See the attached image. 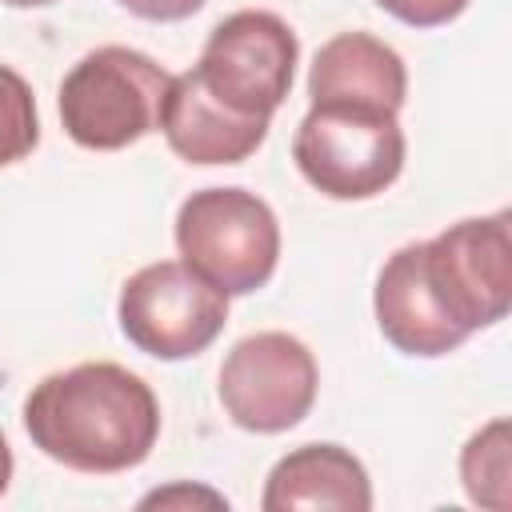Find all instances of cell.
I'll return each mask as SVG.
<instances>
[{"instance_id":"cell-13","label":"cell","mask_w":512,"mask_h":512,"mask_svg":"<svg viewBox=\"0 0 512 512\" xmlns=\"http://www.w3.org/2000/svg\"><path fill=\"white\" fill-rule=\"evenodd\" d=\"M460 484L472 504L504 512L512 508V424L508 416L488 420L476 436H468L460 452Z\"/></svg>"},{"instance_id":"cell-12","label":"cell","mask_w":512,"mask_h":512,"mask_svg":"<svg viewBox=\"0 0 512 512\" xmlns=\"http://www.w3.org/2000/svg\"><path fill=\"white\" fill-rule=\"evenodd\" d=\"M372 308H376V324H380L384 340H388L396 352H404V356H424V360H432V356H448V352H456V348L464 344V340L432 312V304H428V296H424V288H420V280H416V272H412V252H408V244L396 248V252L384 260V268H380V276H376Z\"/></svg>"},{"instance_id":"cell-11","label":"cell","mask_w":512,"mask_h":512,"mask_svg":"<svg viewBox=\"0 0 512 512\" xmlns=\"http://www.w3.org/2000/svg\"><path fill=\"white\" fill-rule=\"evenodd\" d=\"M260 508L264 512H300V508L368 512L372 508V480L348 448L300 444L272 464V472L264 480Z\"/></svg>"},{"instance_id":"cell-2","label":"cell","mask_w":512,"mask_h":512,"mask_svg":"<svg viewBox=\"0 0 512 512\" xmlns=\"http://www.w3.org/2000/svg\"><path fill=\"white\" fill-rule=\"evenodd\" d=\"M512 216H472L456 220L432 240L408 244L412 272L432 304V312L468 340L492 328L512 308Z\"/></svg>"},{"instance_id":"cell-18","label":"cell","mask_w":512,"mask_h":512,"mask_svg":"<svg viewBox=\"0 0 512 512\" xmlns=\"http://www.w3.org/2000/svg\"><path fill=\"white\" fill-rule=\"evenodd\" d=\"M8 484H12V448H8V440L0 432V496L8 492Z\"/></svg>"},{"instance_id":"cell-10","label":"cell","mask_w":512,"mask_h":512,"mask_svg":"<svg viewBox=\"0 0 512 512\" xmlns=\"http://www.w3.org/2000/svg\"><path fill=\"white\" fill-rule=\"evenodd\" d=\"M312 104H368L400 112L408 96V68L392 44L372 32H340L320 44L308 68Z\"/></svg>"},{"instance_id":"cell-7","label":"cell","mask_w":512,"mask_h":512,"mask_svg":"<svg viewBox=\"0 0 512 512\" xmlns=\"http://www.w3.org/2000/svg\"><path fill=\"white\" fill-rule=\"evenodd\" d=\"M120 332L144 356H200L228 324V296L196 276L184 260H156L132 272L116 300Z\"/></svg>"},{"instance_id":"cell-17","label":"cell","mask_w":512,"mask_h":512,"mask_svg":"<svg viewBox=\"0 0 512 512\" xmlns=\"http://www.w3.org/2000/svg\"><path fill=\"white\" fill-rule=\"evenodd\" d=\"M120 8H128L140 20H156V24H172V20H188L204 8V0H116Z\"/></svg>"},{"instance_id":"cell-1","label":"cell","mask_w":512,"mask_h":512,"mask_svg":"<svg viewBox=\"0 0 512 512\" xmlns=\"http://www.w3.org/2000/svg\"><path fill=\"white\" fill-rule=\"evenodd\" d=\"M24 432L64 468L112 476L148 460L160 436V404L144 376L112 360H88L32 384Z\"/></svg>"},{"instance_id":"cell-9","label":"cell","mask_w":512,"mask_h":512,"mask_svg":"<svg viewBox=\"0 0 512 512\" xmlns=\"http://www.w3.org/2000/svg\"><path fill=\"white\" fill-rule=\"evenodd\" d=\"M156 128L188 164H240L268 140V120L232 116L196 84L192 72L168 80Z\"/></svg>"},{"instance_id":"cell-5","label":"cell","mask_w":512,"mask_h":512,"mask_svg":"<svg viewBox=\"0 0 512 512\" xmlns=\"http://www.w3.org/2000/svg\"><path fill=\"white\" fill-rule=\"evenodd\" d=\"M180 260L224 296L264 288L280 264L276 212L248 188H200L176 212Z\"/></svg>"},{"instance_id":"cell-19","label":"cell","mask_w":512,"mask_h":512,"mask_svg":"<svg viewBox=\"0 0 512 512\" xmlns=\"http://www.w3.org/2000/svg\"><path fill=\"white\" fill-rule=\"evenodd\" d=\"M0 4H8V8H48L56 0H0Z\"/></svg>"},{"instance_id":"cell-16","label":"cell","mask_w":512,"mask_h":512,"mask_svg":"<svg viewBox=\"0 0 512 512\" xmlns=\"http://www.w3.org/2000/svg\"><path fill=\"white\" fill-rule=\"evenodd\" d=\"M188 504H208V508H228V500L212 488H196V484H172V488H156L140 500V508H188Z\"/></svg>"},{"instance_id":"cell-3","label":"cell","mask_w":512,"mask_h":512,"mask_svg":"<svg viewBox=\"0 0 512 512\" xmlns=\"http://www.w3.org/2000/svg\"><path fill=\"white\" fill-rule=\"evenodd\" d=\"M168 72L136 48L104 44L84 52L60 80V124L92 152H120L156 132Z\"/></svg>"},{"instance_id":"cell-4","label":"cell","mask_w":512,"mask_h":512,"mask_svg":"<svg viewBox=\"0 0 512 512\" xmlns=\"http://www.w3.org/2000/svg\"><path fill=\"white\" fill-rule=\"evenodd\" d=\"M400 112L368 104H312L292 136L300 176L328 200L380 196L404 168Z\"/></svg>"},{"instance_id":"cell-15","label":"cell","mask_w":512,"mask_h":512,"mask_svg":"<svg viewBox=\"0 0 512 512\" xmlns=\"http://www.w3.org/2000/svg\"><path fill=\"white\" fill-rule=\"evenodd\" d=\"M376 4L408 28H440L452 24L472 0H376Z\"/></svg>"},{"instance_id":"cell-8","label":"cell","mask_w":512,"mask_h":512,"mask_svg":"<svg viewBox=\"0 0 512 512\" xmlns=\"http://www.w3.org/2000/svg\"><path fill=\"white\" fill-rule=\"evenodd\" d=\"M320 372L304 340L288 332H256L232 344L220 364V404L228 420L256 436L296 428L316 404Z\"/></svg>"},{"instance_id":"cell-6","label":"cell","mask_w":512,"mask_h":512,"mask_svg":"<svg viewBox=\"0 0 512 512\" xmlns=\"http://www.w3.org/2000/svg\"><path fill=\"white\" fill-rule=\"evenodd\" d=\"M296 60L300 40L280 16L264 8H244L212 28L196 68L188 72L232 116L272 124V112L292 92Z\"/></svg>"},{"instance_id":"cell-14","label":"cell","mask_w":512,"mask_h":512,"mask_svg":"<svg viewBox=\"0 0 512 512\" xmlns=\"http://www.w3.org/2000/svg\"><path fill=\"white\" fill-rule=\"evenodd\" d=\"M40 140V116H36V96L28 80L0 64V168L24 160Z\"/></svg>"}]
</instances>
